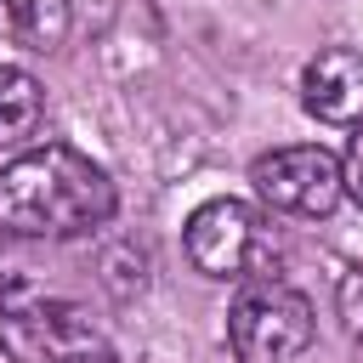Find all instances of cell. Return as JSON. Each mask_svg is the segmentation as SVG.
Instances as JSON below:
<instances>
[{
	"label": "cell",
	"mask_w": 363,
	"mask_h": 363,
	"mask_svg": "<svg viewBox=\"0 0 363 363\" xmlns=\"http://www.w3.org/2000/svg\"><path fill=\"white\" fill-rule=\"evenodd\" d=\"M119 193L102 164L45 142L0 170V238H79L113 216Z\"/></svg>",
	"instance_id": "6da1fadb"
},
{
	"label": "cell",
	"mask_w": 363,
	"mask_h": 363,
	"mask_svg": "<svg viewBox=\"0 0 363 363\" xmlns=\"http://www.w3.org/2000/svg\"><path fill=\"white\" fill-rule=\"evenodd\" d=\"M312 301L284 278H250L227 312V346L238 363H289L312 346Z\"/></svg>",
	"instance_id": "7a4b0ae2"
},
{
	"label": "cell",
	"mask_w": 363,
	"mask_h": 363,
	"mask_svg": "<svg viewBox=\"0 0 363 363\" xmlns=\"http://www.w3.org/2000/svg\"><path fill=\"white\" fill-rule=\"evenodd\" d=\"M0 346L11 363H113V340L85 306L40 295L0 312Z\"/></svg>",
	"instance_id": "3957f363"
},
{
	"label": "cell",
	"mask_w": 363,
	"mask_h": 363,
	"mask_svg": "<svg viewBox=\"0 0 363 363\" xmlns=\"http://www.w3.org/2000/svg\"><path fill=\"white\" fill-rule=\"evenodd\" d=\"M187 261L210 278H261L272 267V227L238 204V199H210L187 216Z\"/></svg>",
	"instance_id": "277c9868"
},
{
	"label": "cell",
	"mask_w": 363,
	"mask_h": 363,
	"mask_svg": "<svg viewBox=\"0 0 363 363\" xmlns=\"http://www.w3.org/2000/svg\"><path fill=\"white\" fill-rule=\"evenodd\" d=\"M250 182L284 216H329L340 204V159L329 147H318V142H295V147L261 153Z\"/></svg>",
	"instance_id": "5b68a950"
},
{
	"label": "cell",
	"mask_w": 363,
	"mask_h": 363,
	"mask_svg": "<svg viewBox=\"0 0 363 363\" xmlns=\"http://www.w3.org/2000/svg\"><path fill=\"white\" fill-rule=\"evenodd\" d=\"M301 102L312 119L323 125H363V57L346 51V45H329L318 51L306 68H301Z\"/></svg>",
	"instance_id": "8992f818"
},
{
	"label": "cell",
	"mask_w": 363,
	"mask_h": 363,
	"mask_svg": "<svg viewBox=\"0 0 363 363\" xmlns=\"http://www.w3.org/2000/svg\"><path fill=\"white\" fill-rule=\"evenodd\" d=\"M0 40L23 51H57L68 40V0H0Z\"/></svg>",
	"instance_id": "52a82bcc"
},
{
	"label": "cell",
	"mask_w": 363,
	"mask_h": 363,
	"mask_svg": "<svg viewBox=\"0 0 363 363\" xmlns=\"http://www.w3.org/2000/svg\"><path fill=\"white\" fill-rule=\"evenodd\" d=\"M40 113H45V91L28 68L17 62H0V147H17L40 130Z\"/></svg>",
	"instance_id": "ba28073f"
},
{
	"label": "cell",
	"mask_w": 363,
	"mask_h": 363,
	"mask_svg": "<svg viewBox=\"0 0 363 363\" xmlns=\"http://www.w3.org/2000/svg\"><path fill=\"white\" fill-rule=\"evenodd\" d=\"M335 312H340L346 335H352V340H363V267L340 278V289H335Z\"/></svg>",
	"instance_id": "9c48e42d"
},
{
	"label": "cell",
	"mask_w": 363,
	"mask_h": 363,
	"mask_svg": "<svg viewBox=\"0 0 363 363\" xmlns=\"http://www.w3.org/2000/svg\"><path fill=\"white\" fill-rule=\"evenodd\" d=\"M340 193H352V199L363 204V125H357L352 142H346V159H340Z\"/></svg>",
	"instance_id": "30bf717a"
},
{
	"label": "cell",
	"mask_w": 363,
	"mask_h": 363,
	"mask_svg": "<svg viewBox=\"0 0 363 363\" xmlns=\"http://www.w3.org/2000/svg\"><path fill=\"white\" fill-rule=\"evenodd\" d=\"M34 289H28V272L17 267V261H6L0 255V312H11V306H23Z\"/></svg>",
	"instance_id": "8fae6325"
}]
</instances>
